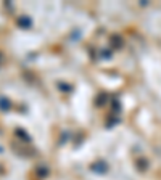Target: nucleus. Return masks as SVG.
Here are the masks:
<instances>
[{
	"instance_id": "obj_1",
	"label": "nucleus",
	"mask_w": 161,
	"mask_h": 180,
	"mask_svg": "<svg viewBox=\"0 0 161 180\" xmlns=\"http://www.w3.org/2000/svg\"><path fill=\"white\" fill-rule=\"evenodd\" d=\"M90 169L94 170V172H98V174H105L106 172V164L103 161H97L94 162L92 166H90Z\"/></svg>"
},
{
	"instance_id": "obj_2",
	"label": "nucleus",
	"mask_w": 161,
	"mask_h": 180,
	"mask_svg": "<svg viewBox=\"0 0 161 180\" xmlns=\"http://www.w3.org/2000/svg\"><path fill=\"white\" fill-rule=\"evenodd\" d=\"M18 24H19V28H23V29H29L32 26V21H31L29 16H21L18 19Z\"/></svg>"
},
{
	"instance_id": "obj_3",
	"label": "nucleus",
	"mask_w": 161,
	"mask_h": 180,
	"mask_svg": "<svg viewBox=\"0 0 161 180\" xmlns=\"http://www.w3.org/2000/svg\"><path fill=\"white\" fill-rule=\"evenodd\" d=\"M10 108H11L10 100H8L7 97H0V109H2V111H8Z\"/></svg>"
},
{
	"instance_id": "obj_4",
	"label": "nucleus",
	"mask_w": 161,
	"mask_h": 180,
	"mask_svg": "<svg viewBox=\"0 0 161 180\" xmlns=\"http://www.w3.org/2000/svg\"><path fill=\"white\" fill-rule=\"evenodd\" d=\"M105 101H106V95H105V93H100L98 98L95 100V105H97V106H102V103H105Z\"/></svg>"
},
{
	"instance_id": "obj_5",
	"label": "nucleus",
	"mask_w": 161,
	"mask_h": 180,
	"mask_svg": "<svg viewBox=\"0 0 161 180\" xmlns=\"http://www.w3.org/2000/svg\"><path fill=\"white\" fill-rule=\"evenodd\" d=\"M111 44L115 45V47H118V48H119V47H123V42H121V37H116V36H113V37H111Z\"/></svg>"
},
{
	"instance_id": "obj_6",
	"label": "nucleus",
	"mask_w": 161,
	"mask_h": 180,
	"mask_svg": "<svg viewBox=\"0 0 161 180\" xmlns=\"http://www.w3.org/2000/svg\"><path fill=\"white\" fill-rule=\"evenodd\" d=\"M16 135H19L23 140H29V137H28V134H24V132H21V129H18L16 130Z\"/></svg>"
},
{
	"instance_id": "obj_7",
	"label": "nucleus",
	"mask_w": 161,
	"mask_h": 180,
	"mask_svg": "<svg viewBox=\"0 0 161 180\" xmlns=\"http://www.w3.org/2000/svg\"><path fill=\"white\" fill-rule=\"evenodd\" d=\"M58 87L61 90H68V92H71V90H73V87H71V85H68V84H58Z\"/></svg>"
},
{
	"instance_id": "obj_8",
	"label": "nucleus",
	"mask_w": 161,
	"mask_h": 180,
	"mask_svg": "<svg viewBox=\"0 0 161 180\" xmlns=\"http://www.w3.org/2000/svg\"><path fill=\"white\" fill-rule=\"evenodd\" d=\"M39 174L42 175V177H45L47 174H49V170H47V167H39V170H37Z\"/></svg>"
}]
</instances>
